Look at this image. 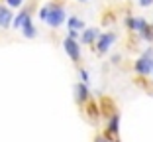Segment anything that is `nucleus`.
I'll use <instances>...</instances> for the list:
<instances>
[{
  "label": "nucleus",
  "instance_id": "f257e3e1",
  "mask_svg": "<svg viewBox=\"0 0 153 142\" xmlns=\"http://www.w3.org/2000/svg\"><path fill=\"white\" fill-rule=\"evenodd\" d=\"M39 20L45 22L49 28H61L67 22V12L59 2H49L39 8Z\"/></svg>",
  "mask_w": 153,
  "mask_h": 142
},
{
  "label": "nucleus",
  "instance_id": "f03ea898",
  "mask_svg": "<svg viewBox=\"0 0 153 142\" xmlns=\"http://www.w3.org/2000/svg\"><path fill=\"white\" fill-rule=\"evenodd\" d=\"M135 71L143 77V75H149L153 71V47H147L143 53L137 57L135 61Z\"/></svg>",
  "mask_w": 153,
  "mask_h": 142
},
{
  "label": "nucleus",
  "instance_id": "7ed1b4c3",
  "mask_svg": "<svg viewBox=\"0 0 153 142\" xmlns=\"http://www.w3.org/2000/svg\"><path fill=\"white\" fill-rule=\"evenodd\" d=\"M116 40H118V34L116 32H102L98 36V40H96V44H94L96 51H98L100 55L108 53V50L114 46V41H116Z\"/></svg>",
  "mask_w": 153,
  "mask_h": 142
},
{
  "label": "nucleus",
  "instance_id": "20e7f679",
  "mask_svg": "<svg viewBox=\"0 0 153 142\" xmlns=\"http://www.w3.org/2000/svg\"><path fill=\"white\" fill-rule=\"evenodd\" d=\"M135 34H137V38H140V40L147 41V44H153V28L147 24V20H145V18H137Z\"/></svg>",
  "mask_w": 153,
  "mask_h": 142
},
{
  "label": "nucleus",
  "instance_id": "39448f33",
  "mask_svg": "<svg viewBox=\"0 0 153 142\" xmlns=\"http://www.w3.org/2000/svg\"><path fill=\"white\" fill-rule=\"evenodd\" d=\"M63 47H65V53L71 57L73 61H81V47H79V41L76 40H69V38H65L63 40Z\"/></svg>",
  "mask_w": 153,
  "mask_h": 142
},
{
  "label": "nucleus",
  "instance_id": "423d86ee",
  "mask_svg": "<svg viewBox=\"0 0 153 142\" xmlns=\"http://www.w3.org/2000/svg\"><path fill=\"white\" fill-rule=\"evenodd\" d=\"M100 34L102 32H100L98 28H85V30L81 32V41L85 44V46H94Z\"/></svg>",
  "mask_w": 153,
  "mask_h": 142
},
{
  "label": "nucleus",
  "instance_id": "0eeeda50",
  "mask_svg": "<svg viewBox=\"0 0 153 142\" xmlns=\"http://www.w3.org/2000/svg\"><path fill=\"white\" fill-rule=\"evenodd\" d=\"M14 22L12 8H8L6 4H0V28H10Z\"/></svg>",
  "mask_w": 153,
  "mask_h": 142
},
{
  "label": "nucleus",
  "instance_id": "6e6552de",
  "mask_svg": "<svg viewBox=\"0 0 153 142\" xmlns=\"http://www.w3.org/2000/svg\"><path fill=\"white\" fill-rule=\"evenodd\" d=\"M32 20V14H30V8H24L22 12L18 14V16H14V22H12V26L16 28V30H22L24 26H26L27 22Z\"/></svg>",
  "mask_w": 153,
  "mask_h": 142
},
{
  "label": "nucleus",
  "instance_id": "1a4fd4ad",
  "mask_svg": "<svg viewBox=\"0 0 153 142\" xmlns=\"http://www.w3.org/2000/svg\"><path fill=\"white\" fill-rule=\"evenodd\" d=\"M88 97H90L88 85H86V83H76V85H75V99H76V101L85 103V101H88Z\"/></svg>",
  "mask_w": 153,
  "mask_h": 142
},
{
  "label": "nucleus",
  "instance_id": "9d476101",
  "mask_svg": "<svg viewBox=\"0 0 153 142\" xmlns=\"http://www.w3.org/2000/svg\"><path fill=\"white\" fill-rule=\"evenodd\" d=\"M120 130V115L118 113H112L108 119V130H106V136L110 138V134H118Z\"/></svg>",
  "mask_w": 153,
  "mask_h": 142
},
{
  "label": "nucleus",
  "instance_id": "9b49d317",
  "mask_svg": "<svg viewBox=\"0 0 153 142\" xmlns=\"http://www.w3.org/2000/svg\"><path fill=\"white\" fill-rule=\"evenodd\" d=\"M67 26H69V30H73V32H79V34L85 30V22H82L79 16H69V18H67Z\"/></svg>",
  "mask_w": 153,
  "mask_h": 142
},
{
  "label": "nucleus",
  "instance_id": "f8f14e48",
  "mask_svg": "<svg viewBox=\"0 0 153 142\" xmlns=\"http://www.w3.org/2000/svg\"><path fill=\"white\" fill-rule=\"evenodd\" d=\"M22 30H24V38H30V40H32V38H36L37 36V30H36V26H33V22H32V20H30V22H27L26 24V26H24L22 28Z\"/></svg>",
  "mask_w": 153,
  "mask_h": 142
},
{
  "label": "nucleus",
  "instance_id": "ddd939ff",
  "mask_svg": "<svg viewBox=\"0 0 153 142\" xmlns=\"http://www.w3.org/2000/svg\"><path fill=\"white\" fill-rule=\"evenodd\" d=\"M24 4V0H6V6L8 8H20Z\"/></svg>",
  "mask_w": 153,
  "mask_h": 142
},
{
  "label": "nucleus",
  "instance_id": "4468645a",
  "mask_svg": "<svg viewBox=\"0 0 153 142\" xmlns=\"http://www.w3.org/2000/svg\"><path fill=\"white\" fill-rule=\"evenodd\" d=\"M79 75H81V83H88L90 81V75H88V71H86V69H81V71H79Z\"/></svg>",
  "mask_w": 153,
  "mask_h": 142
},
{
  "label": "nucleus",
  "instance_id": "2eb2a0df",
  "mask_svg": "<svg viewBox=\"0 0 153 142\" xmlns=\"http://www.w3.org/2000/svg\"><path fill=\"white\" fill-rule=\"evenodd\" d=\"M137 4H140L141 8H149V6L153 4V0H137Z\"/></svg>",
  "mask_w": 153,
  "mask_h": 142
},
{
  "label": "nucleus",
  "instance_id": "dca6fc26",
  "mask_svg": "<svg viewBox=\"0 0 153 142\" xmlns=\"http://www.w3.org/2000/svg\"><path fill=\"white\" fill-rule=\"evenodd\" d=\"M79 36H81V34H79V32H73V30H69V32H67V38H69V40H79Z\"/></svg>",
  "mask_w": 153,
  "mask_h": 142
},
{
  "label": "nucleus",
  "instance_id": "f3484780",
  "mask_svg": "<svg viewBox=\"0 0 153 142\" xmlns=\"http://www.w3.org/2000/svg\"><path fill=\"white\" fill-rule=\"evenodd\" d=\"M94 142H110V138H108V136H98Z\"/></svg>",
  "mask_w": 153,
  "mask_h": 142
},
{
  "label": "nucleus",
  "instance_id": "a211bd4d",
  "mask_svg": "<svg viewBox=\"0 0 153 142\" xmlns=\"http://www.w3.org/2000/svg\"><path fill=\"white\" fill-rule=\"evenodd\" d=\"M118 61H120V55H118V53L112 55V63H118Z\"/></svg>",
  "mask_w": 153,
  "mask_h": 142
},
{
  "label": "nucleus",
  "instance_id": "6ab92c4d",
  "mask_svg": "<svg viewBox=\"0 0 153 142\" xmlns=\"http://www.w3.org/2000/svg\"><path fill=\"white\" fill-rule=\"evenodd\" d=\"M79 2H88V0H79Z\"/></svg>",
  "mask_w": 153,
  "mask_h": 142
},
{
  "label": "nucleus",
  "instance_id": "aec40b11",
  "mask_svg": "<svg viewBox=\"0 0 153 142\" xmlns=\"http://www.w3.org/2000/svg\"><path fill=\"white\" fill-rule=\"evenodd\" d=\"M151 28H153V22H151Z\"/></svg>",
  "mask_w": 153,
  "mask_h": 142
},
{
  "label": "nucleus",
  "instance_id": "412c9836",
  "mask_svg": "<svg viewBox=\"0 0 153 142\" xmlns=\"http://www.w3.org/2000/svg\"><path fill=\"white\" fill-rule=\"evenodd\" d=\"M151 75H153V71H151Z\"/></svg>",
  "mask_w": 153,
  "mask_h": 142
}]
</instances>
